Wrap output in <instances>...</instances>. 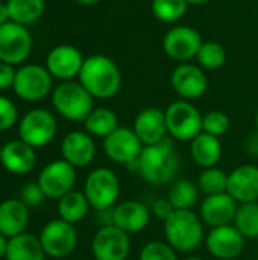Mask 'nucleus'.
Wrapping results in <instances>:
<instances>
[{"mask_svg":"<svg viewBox=\"0 0 258 260\" xmlns=\"http://www.w3.org/2000/svg\"><path fill=\"white\" fill-rule=\"evenodd\" d=\"M179 154L170 137L160 143L144 146L138 157V177L151 186H164L179 172Z\"/></svg>","mask_w":258,"mask_h":260,"instance_id":"1","label":"nucleus"},{"mask_svg":"<svg viewBox=\"0 0 258 260\" xmlns=\"http://www.w3.org/2000/svg\"><path fill=\"white\" fill-rule=\"evenodd\" d=\"M78 78L94 99H111L122 88V72L119 66L105 55L85 58Z\"/></svg>","mask_w":258,"mask_h":260,"instance_id":"2","label":"nucleus"},{"mask_svg":"<svg viewBox=\"0 0 258 260\" xmlns=\"http://www.w3.org/2000/svg\"><path fill=\"white\" fill-rule=\"evenodd\" d=\"M204 222L192 210H173L164 221L163 230L166 242L178 253H192L205 238Z\"/></svg>","mask_w":258,"mask_h":260,"instance_id":"3","label":"nucleus"},{"mask_svg":"<svg viewBox=\"0 0 258 260\" xmlns=\"http://www.w3.org/2000/svg\"><path fill=\"white\" fill-rule=\"evenodd\" d=\"M93 96L81 82L62 81L52 91L53 108L64 119L71 122H84L93 111Z\"/></svg>","mask_w":258,"mask_h":260,"instance_id":"4","label":"nucleus"},{"mask_svg":"<svg viewBox=\"0 0 258 260\" xmlns=\"http://www.w3.org/2000/svg\"><path fill=\"white\" fill-rule=\"evenodd\" d=\"M167 134L178 142H192L202 133V114L190 101H175L166 110Z\"/></svg>","mask_w":258,"mask_h":260,"instance_id":"5","label":"nucleus"},{"mask_svg":"<svg viewBox=\"0 0 258 260\" xmlns=\"http://www.w3.org/2000/svg\"><path fill=\"white\" fill-rule=\"evenodd\" d=\"M84 193L96 212L113 209L120 197L119 177L109 168H96L87 175Z\"/></svg>","mask_w":258,"mask_h":260,"instance_id":"6","label":"nucleus"},{"mask_svg":"<svg viewBox=\"0 0 258 260\" xmlns=\"http://www.w3.org/2000/svg\"><path fill=\"white\" fill-rule=\"evenodd\" d=\"M56 119L44 108H33L27 111L18 125L20 140L32 148H41L49 145L56 136Z\"/></svg>","mask_w":258,"mask_h":260,"instance_id":"7","label":"nucleus"},{"mask_svg":"<svg viewBox=\"0 0 258 260\" xmlns=\"http://www.w3.org/2000/svg\"><path fill=\"white\" fill-rule=\"evenodd\" d=\"M52 75L49 70L38 64H27L15 72L14 91L27 102H36L44 99L52 90Z\"/></svg>","mask_w":258,"mask_h":260,"instance_id":"8","label":"nucleus"},{"mask_svg":"<svg viewBox=\"0 0 258 260\" xmlns=\"http://www.w3.org/2000/svg\"><path fill=\"white\" fill-rule=\"evenodd\" d=\"M202 43L201 34L195 27L178 24L166 32L163 38V50L170 59L189 62L196 58Z\"/></svg>","mask_w":258,"mask_h":260,"instance_id":"9","label":"nucleus"},{"mask_svg":"<svg viewBox=\"0 0 258 260\" xmlns=\"http://www.w3.org/2000/svg\"><path fill=\"white\" fill-rule=\"evenodd\" d=\"M40 242L44 253L55 259L70 256L78 244V233L73 224L62 219H53L44 225L40 235Z\"/></svg>","mask_w":258,"mask_h":260,"instance_id":"10","label":"nucleus"},{"mask_svg":"<svg viewBox=\"0 0 258 260\" xmlns=\"http://www.w3.org/2000/svg\"><path fill=\"white\" fill-rule=\"evenodd\" d=\"M102 148L111 161L128 166L138 160L144 145L140 142L132 128L119 126L103 139Z\"/></svg>","mask_w":258,"mask_h":260,"instance_id":"11","label":"nucleus"},{"mask_svg":"<svg viewBox=\"0 0 258 260\" xmlns=\"http://www.w3.org/2000/svg\"><path fill=\"white\" fill-rule=\"evenodd\" d=\"M32 35L26 26L8 21L0 26V61L11 66L20 64L30 55Z\"/></svg>","mask_w":258,"mask_h":260,"instance_id":"12","label":"nucleus"},{"mask_svg":"<svg viewBox=\"0 0 258 260\" xmlns=\"http://www.w3.org/2000/svg\"><path fill=\"white\" fill-rule=\"evenodd\" d=\"M91 251L96 260H126L131 253L129 235L116 225L100 227L93 236Z\"/></svg>","mask_w":258,"mask_h":260,"instance_id":"13","label":"nucleus"},{"mask_svg":"<svg viewBox=\"0 0 258 260\" xmlns=\"http://www.w3.org/2000/svg\"><path fill=\"white\" fill-rule=\"evenodd\" d=\"M44 192L46 198L59 200L70 190L76 183V168L65 160L50 161L41 172L36 181Z\"/></svg>","mask_w":258,"mask_h":260,"instance_id":"14","label":"nucleus"},{"mask_svg":"<svg viewBox=\"0 0 258 260\" xmlns=\"http://www.w3.org/2000/svg\"><path fill=\"white\" fill-rule=\"evenodd\" d=\"M173 91L184 101H195L205 94L208 78L202 67L190 62H181L170 76Z\"/></svg>","mask_w":258,"mask_h":260,"instance_id":"15","label":"nucleus"},{"mask_svg":"<svg viewBox=\"0 0 258 260\" xmlns=\"http://www.w3.org/2000/svg\"><path fill=\"white\" fill-rule=\"evenodd\" d=\"M205 247L216 259L233 260L242 254L245 248V236L233 224L214 227L205 238Z\"/></svg>","mask_w":258,"mask_h":260,"instance_id":"16","label":"nucleus"},{"mask_svg":"<svg viewBox=\"0 0 258 260\" xmlns=\"http://www.w3.org/2000/svg\"><path fill=\"white\" fill-rule=\"evenodd\" d=\"M85 58L81 50L71 44H59L53 47L46 58V69L53 78L61 81H71L79 76Z\"/></svg>","mask_w":258,"mask_h":260,"instance_id":"17","label":"nucleus"},{"mask_svg":"<svg viewBox=\"0 0 258 260\" xmlns=\"http://www.w3.org/2000/svg\"><path fill=\"white\" fill-rule=\"evenodd\" d=\"M132 129L144 146H151L164 140L167 134L166 113L157 107L143 108L134 119Z\"/></svg>","mask_w":258,"mask_h":260,"instance_id":"18","label":"nucleus"},{"mask_svg":"<svg viewBox=\"0 0 258 260\" xmlns=\"http://www.w3.org/2000/svg\"><path fill=\"white\" fill-rule=\"evenodd\" d=\"M239 203L228 193H219V195H210L205 197V200L201 204V219L205 225L210 229L230 225L234 222L237 206Z\"/></svg>","mask_w":258,"mask_h":260,"instance_id":"19","label":"nucleus"},{"mask_svg":"<svg viewBox=\"0 0 258 260\" xmlns=\"http://www.w3.org/2000/svg\"><path fill=\"white\" fill-rule=\"evenodd\" d=\"M62 160L70 163L73 168H85L96 157V143L93 136L87 131H71L61 143Z\"/></svg>","mask_w":258,"mask_h":260,"instance_id":"20","label":"nucleus"},{"mask_svg":"<svg viewBox=\"0 0 258 260\" xmlns=\"http://www.w3.org/2000/svg\"><path fill=\"white\" fill-rule=\"evenodd\" d=\"M227 192L239 203L258 201V166L242 165L228 174Z\"/></svg>","mask_w":258,"mask_h":260,"instance_id":"21","label":"nucleus"},{"mask_svg":"<svg viewBox=\"0 0 258 260\" xmlns=\"http://www.w3.org/2000/svg\"><path fill=\"white\" fill-rule=\"evenodd\" d=\"M114 225L128 235L143 232L151 221V210L148 206L137 200H128L117 204L113 210Z\"/></svg>","mask_w":258,"mask_h":260,"instance_id":"22","label":"nucleus"},{"mask_svg":"<svg viewBox=\"0 0 258 260\" xmlns=\"http://www.w3.org/2000/svg\"><path fill=\"white\" fill-rule=\"evenodd\" d=\"M33 149L35 148L29 146L23 140L8 142L5 146H2L0 163L3 165L5 169H8L12 174L17 175L27 174L33 169L36 161V155Z\"/></svg>","mask_w":258,"mask_h":260,"instance_id":"23","label":"nucleus"},{"mask_svg":"<svg viewBox=\"0 0 258 260\" xmlns=\"http://www.w3.org/2000/svg\"><path fill=\"white\" fill-rule=\"evenodd\" d=\"M29 222V209L21 200H6L0 204V233L8 239L24 233Z\"/></svg>","mask_w":258,"mask_h":260,"instance_id":"24","label":"nucleus"},{"mask_svg":"<svg viewBox=\"0 0 258 260\" xmlns=\"http://www.w3.org/2000/svg\"><path fill=\"white\" fill-rule=\"evenodd\" d=\"M190 155L202 169L214 168L222 158V143L219 137L201 133L190 142Z\"/></svg>","mask_w":258,"mask_h":260,"instance_id":"25","label":"nucleus"},{"mask_svg":"<svg viewBox=\"0 0 258 260\" xmlns=\"http://www.w3.org/2000/svg\"><path fill=\"white\" fill-rule=\"evenodd\" d=\"M44 256L40 238L30 233H21L8 241L6 260H44Z\"/></svg>","mask_w":258,"mask_h":260,"instance_id":"26","label":"nucleus"},{"mask_svg":"<svg viewBox=\"0 0 258 260\" xmlns=\"http://www.w3.org/2000/svg\"><path fill=\"white\" fill-rule=\"evenodd\" d=\"M90 203L85 197L84 192L79 190H70L65 193L62 198L58 200V213L59 219L68 222V224H76L81 222L90 212Z\"/></svg>","mask_w":258,"mask_h":260,"instance_id":"27","label":"nucleus"},{"mask_svg":"<svg viewBox=\"0 0 258 260\" xmlns=\"http://www.w3.org/2000/svg\"><path fill=\"white\" fill-rule=\"evenodd\" d=\"M6 8L11 21L21 26H29L43 17L46 0H8Z\"/></svg>","mask_w":258,"mask_h":260,"instance_id":"28","label":"nucleus"},{"mask_svg":"<svg viewBox=\"0 0 258 260\" xmlns=\"http://www.w3.org/2000/svg\"><path fill=\"white\" fill-rule=\"evenodd\" d=\"M84 126L90 136L105 139L114 129L119 128V117L109 108H105V107L93 108V111L84 120Z\"/></svg>","mask_w":258,"mask_h":260,"instance_id":"29","label":"nucleus"},{"mask_svg":"<svg viewBox=\"0 0 258 260\" xmlns=\"http://www.w3.org/2000/svg\"><path fill=\"white\" fill-rule=\"evenodd\" d=\"M199 195V187L190 180H179L173 183L169 189L167 200L173 206L175 210H192L196 204Z\"/></svg>","mask_w":258,"mask_h":260,"instance_id":"30","label":"nucleus"},{"mask_svg":"<svg viewBox=\"0 0 258 260\" xmlns=\"http://www.w3.org/2000/svg\"><path fill=\"white\" fill-rule=\"evenodd\" d=\"M234 225L245 236V239L258 238V201L239 204Z\"/></svg>","mask_w":258,"mask_h":260,"instance_id":"31","label":"nucleus"},{"mask_svg":"<svg viewBox=\"0 0 258 260\" xmlns=\"http://www.w3.org/2000/svg\"><path fill=\"white\" fill-rule=\"evenodd\" d=\"M196 184L205 197L225 193L228 189V174L217 166L208 168L199 174Z\"/></svg>","mask_w":258,"mask_h":260,"instance_id":"32","label":"nucleus"},{"mask_svg":"<svg viewBox=\"0 0 258 260\" xmlns=\"http://www.w3.org/2000/svg\"><path fill=\"white\" fill-rule=\"evenodd\" d=\"M189 8L187 0H152L151 9L157 20L163 23L179 21Z\"/></svg>","mask_w":258,"mask_h":260,"instance_id":"33","label":"nucleus"},{"mask_svg":"<svg viewBox=\"0 0 258 260\" xmlns=\"http://www.w3.org/2000/svg\"><path fill=\"white\" fill-rule=\"evenodd\" d=\"M196 59L199 67L205 70H217L227 62V52L225 47L217 41H204Z\"/></svg>","mask_w":258,"mask_h":260,"instance_id":"34","label":"nucleus"},{"mask_svg":"<svg viewBox=\"0 0 258 260\" xmlns=\"http://www.w3.org/2000/svg\"><path fill=\"white\" fill-rule=\"evenodd\" d=\"M230 125L231 122L228 114L220 110H213L202 116V133H207L210 136L220 139L228 133Z\"/></svg>","mask_w":258,"mask_h":260,"instance_id":"35","label":"nucleus"},{"mask_svg":"<svg viewBox=\"0 0 258 260\" xmlns=\"http://www.w3.org/2000/svg\"><path fill=\"white\" fill-rule=\"evenodd\" d=\"M138 260H178V257L176 251L167 242L151 241L141 248Z\"/></svg>","mask_w":258,"mask_h":260,"instance_id":"36","label":"nucleus"},{"mask_svg":"<svg viewBox=\"0 0 258 260\" xmlns=\"http://www.w3.org/2000/svg\"><path fill=\"white\" fill-rule=\"evenodd\" d=\"M18 120V111L14 102L5 96H0V131L12 128Z\"/></svg>","mask_w":258,"mask_h":260,"instance_id":"37","label":"nucleus"},{"mask_svg":"<svg viewBox=\"0 0 258 260\" xmlns=\"http://www.w3.org/2000/svg\"><path fill=\"white\" fill-rule=\"evenodd\" d=\"M21 201L23 204L29 209V207H38L46 201V195L41 190L38 183H27L24 184V187L21 189Z\"/></svg>","mask_w":258,"mask_h":260,"instance_id":"38","label":"nucleus"},{"mask_svg":"<svg viewBox=\"0 0 258 260\" xmlns=\"http://www.w3.org/2000/svg\"><path fill=\"white\" fill-rule=\"evenodd\" d=\"M173 206L170 204V201L167 198H161V200H157L154 204H152V210L151 213L157 218V219H161L163 222L172 215L173 212Z\"/></svg>","mask_w":258,"mask_h":260,"instance_id":"39","label":"nucleus"},{"mask_svg":"<svg viewBox=\"0 0 258 260\" xmlns=\"http://www.w3.org/2000/svg\"><path fill=\"white\" fill-rule=\"evenodd\" d=\"M15 72L17 70H14L11 64L0 61V90H6L14 85Z\"/></svg>","mask_w":258,"mask_h":260,"instance_id":"40","label":"nucleus"},{"mask_svg":"<svg viewBox=\"0 0 258 260\" xmlns=\"http://www.w3.org/2000/svg\"><path fill=\"white\" fill-rule=\"evenodd\" d=\"M246 148H248V152L254 157H258V133H255L254 136L249 137L248 143H246Z\"/></svg>","mask_w":258,"mask_h":260,"instance_id":"41","label":"nucleus"},{"mask_svg":"<svg viewBox=\"0 0 258 260\" xmlns=\"http://www.w3.org/2000/svg\"><path fill=\"white\" fill-rule=\"evenodd\" d=\"M9 20V12H8V8H6V3H0V26L6 24Z\"/></svg>","mask_w":258,"mask_h":260,"instance_id":"42","label":"nucleus"},{"mask_svg":"<svg viewBox=\"0 0 258 260\" xmlns=\"http://www.w3.org/2000/svg\"><path fill=\"white\" fill-rule=\"evenodd\" d=\"M8 238L0 233V259L6 257V250H8Z\"/></svg>","mask_w":258,"mask_h":260,"instance_id":"43","label":"nucleus"},{"mask_svg":"<svg viewBox=\"0 0 258 260\" xmlns=\"http://www.w3.org/2000/svg\"><path fill=\"white\" fill-rule=\"evenodd\" d=\"M78 2L79 5H84V6H93V5H97L100 0H75Z\"/></svg>","mask_w":258,"mask_h":260,"instance_id":"44","label":"nucleus"},{"mask_svg":"<svg viewBox=\"0 0 258 260\" xmlns=\"http://www.w3.org/2000/svg\"><path fill=\"white\" fill-rule=\"evenodd\" d=\"M187 2H189V5H205L210 0H187Z\"/></svg>","mask_w":258,"mask_h":260,"instance_id":"45","label":"nucleus"},{"mask_svg":"<svg viewBox=\"0 0 258 260\" xmlns=\"http://www.w3.org/2000/svg\"><path fill=\"white\" fill-rule=\"evenodd\" d=\"M184 260H204V259H201V257H187V259H184Z\"/></svg>","mask_w":258,"mask_h":260,"instance_id":"46","label":"nucleus"},{"mask_svg":"<svg viewBox=\"0 0 258 260\" xmlns=\"http://www.w3.org/2000/svg\"><path fill=\"white\" fill-rule=\"evenodd\" d=\"M255 126H257V133H258V111H257V116H255Z\"/></svg>","mask_w":258,"mask_h":260,"instance_id":"47","label":"nucleus"},{"mask_svg":"<svg viewBox=\"0 0 258 260\" xmlns=\"http://www.w3.org/2000/svg\"><path fill=\"white\" fill-rule=\"evenodd\" d=\"M0 160H2V146H0Z\"/></svg>","mask_w":258,"mask_h":260,"instance_id":"48","label":"nucleus"}]
</instances>
